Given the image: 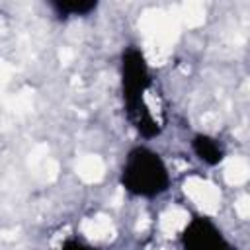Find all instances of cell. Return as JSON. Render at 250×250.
<instances>
[{
  "label": "cell",
  "instance_id": "cell-1",
  "mask_svg": "<svg viewBox=\"0 0 250 250\" xmlns=\"http://www.w3.org/2000/svg\"><path fill=\"white\" fill-rule=\"evenodd\" d=\"M152 88V78L145 55L129 47L121 57V90L127 107V115L145 139H152L160 133L158 119L152 115L146 104V94Z\"/></svg>",
  "mask_w": 250,
  "mask_h": 250
},
{
  "label": "cell",
  "instance_id": "cell-2",
  "mask_svg": "<svg viewBox=\"0 0 250 250\" xmlns=\"http://www.w3.org/2000/svg\"><path fill=\"white\" fill-rule=\"evenodd\" d=\"M119 182L127 193L141 199H154L170 189V170L164 158L146 145L133 146L121 166Z\"/></svg>",
  "mask_w": 250,
  "mask_h": 250
},
{
  "label": "cell",
  "instance_id": "cell-3",
  "mask_svg": "<svg viewBox=\"0 0 250 250\" xmlns=\"http://www.w3.org/2000/svg\"><path fill=\"white\" fill-rule=\"evenodd\" d=\"M182 250H234L221 227L203 215L191 217L180 236Z\"/></svg>",
  "mask_w": 250,
  "mask_h": 250
},
{
  "label": "cell",
  "instance_id": "cell-4",
  "mask_svg": "<svg viewBox=\"0 0 250 250\" xmlns=\"http://www.w3.org/2000/svg\"><path fill=\"white\" fill-rule=\"evenodd\" d=\"M191 150L207 166H217L225 158V146H223V143L219 139L211 137V135H205V133H199V135H195L191 139Z\"/></svg>",
  "mask_w": 250,
  "mask_h": 250
},
{
  "label": "cell",
  "instance_id": "cell-5",
  "mask_svg": "<svg viewBox=\"0 0 250 250\" xmlns=\"http://www.w3.org/2000/svg\"><path fill=\"white\" fill-rule=\"evenodd\" d=\"M49 8L55 12V16L62 20L86 18L98 10V2L96 0H55V2H49Z\"/></svg>",
  "mask_w": 250,
  "mask_h": 250
},
{
  "label": "cell",
  "instance_id": "cell-6",
  "mask_svg": "<svg viewBox=\"0 0 250 250\" xmlns=\"http://www.w3.org/2000/svg\"><path fill=\"white\" fill-rule=\"evenodd\" d=\"M57 250H100V248H96L94 244L80 240V238H66V240H62V244Z\"/></svg>",
  "mask_w": 250,
  "mask_h": 250
}]
</instances>
